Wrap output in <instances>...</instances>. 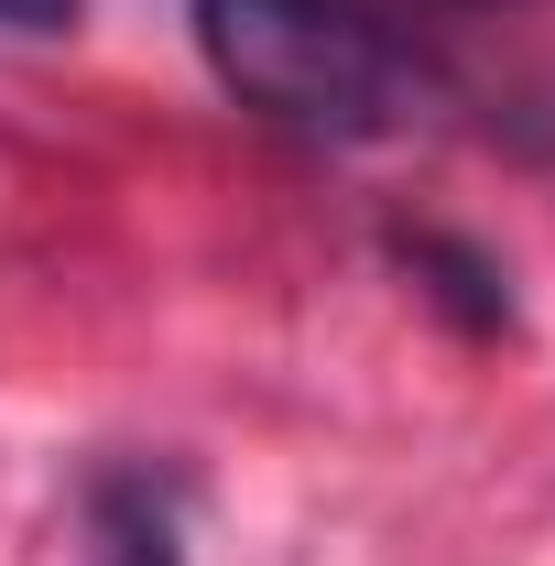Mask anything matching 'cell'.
<instances>
[{
  "instance_id": "5",
  "label": "cell",
  "mask_w": 555,
  "mask_h": 566,
  "mask_svg": "<svg viewBox=\"0 0 555 566\" xmlns=\"http://www.w3.org/2000/svg\"><path fill=\"white\" fill-rule=\"evenodd\" d=\"M458 11H480V0H458Z\"/></svg>"
},
{
  "instance_id": "4",
  "label": "cell",
  "mask_w": 555,
  "mask_h": 566,
  "mask_svg": "<svg viewBox=\"0 0 555 566\" xmlns=\"http://www.w3.org/2000/svg\"><path fill=\"white\" fill-rule=\"evenodd\" d=\"M87 0H0V33H76Z\"/></svg>"
},
{
  "instance_id": "3",
  "label": "cell",
  "mask_w": 555,
  "mask_h": 566,
  "mask_svg": "<svg viewBox=\"0 0 555 566\" xmlns=\"http://www.w3.org/2000/svg\"><path fill=\"white\" fill-rule=\"evenodd\" d=\"M392 262L469 327V338H490V327H512V283H501V262L490 251H469V240H447V229H404L392 240Z\"/></svg>"
},
{
  "instance_id": "2",
  "label": "cell",
  "mask_w": 555,
  "mask_h": 566,
  "mask_svg": "<svg viewBox=\"0 0 555 566\" xmlns=\"http://www.w3.org/2000/svg\"><path fill=\"white\" fill-rule=\"evenodd\" d=\"M76 512H87V566H186V491H175V469L109 458Z\"/></svg>"
},
{
  "instance_id": "1",
  "label": "cell",
  "mask_w": 555,
  "mask_h": 566,
  "mask_svg": "<svg viewBox=\"0 0 555 566\" xmlns=\"http://www.w3.org/2000/svg\"><path fill=\"white\" fill-rule=\"evenodd\" d=\"M208 76L305 142H392L425 120L436 66L359 0H197Z\"/></svg>"
}]
</instances>
